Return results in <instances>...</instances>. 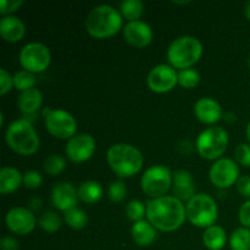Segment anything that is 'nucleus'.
<instances>
[{
    "label": "nucleus",
    "mask_w": 250,
    "mask_h": 250,
    "mask_svg": "<svg viewBox=\"0 0 250 250\" xmlns=\"http://www.w3.org/2000/svg\"><path fill=\"white\" fill-rule=\"evenodd\" d=\"M186 219V205L173 195H165L146 203V220L158 231H177L185 224Z\"/></svg>",
    "instance_id": "f257e3e1"
},
{
    "label": "nucleus",
    "mask_w": 250,
    "mask_h": 250,
    "mask_svg": "<svg viewBox=\"0 0 250 250\" xmlns=\"http://www.w3.org/2000/svg\"><path fill=\"white\" fill-rule=\"evenodd\" d=\"M122 24L124 17L120 10L111 5H98L87 15L85 31L95 39H107L124 29Z\"/></svg>",
    "instance_id": "f03ea898"
},
{
    "label": "nucleus",
    "mask_w": 250,
    "mask_h": 250,
    "mask_svg": "<svg viewBox=\"0 0 250 250\" xmlns=\"http://www.w3.org/2000/svg\"><path fill=\"white\" fill-rule=\"evenodd\" d=\"M106 161L117 177L129 178L142 170L144 158L137 146L127 143H116L107 149Z\"/></svg>",
    "instance_id": "7ed1b4c3"
},
{
    "label": "nucleus",
    "mask_w": 250,
    "mask_h": 250,
    "mask_svg": "<svg viewBox=\"0 0 250 250\" xmlns=\"http://www.w3.org/2000/svg\"><path fill=\"white\" fill-rule=\"evenodd\" d=\"M5 143L14 153L29 156L36 154L41 148L38 133L27 119H20L11 122L5 131Z\"/></svg>",
    "instance_id": "20e7f679"
},
{
    "label": "nucleus",
    "mask_w": 250,
    "mask_h": 250,
    "mask_svg": "<svg viewBox=\"0 0 250 250\" xmlns=\"http://www.w3.org/2000/svg\"><path fill=\"white\" fill-rule=\"evenodd\" d=\"M202 42L192 36H182L176 38L167 48V60L176 70L192 68L202 59Z\"/></svg>",
    "instance_id": "39448f33"
},
{
    "label": "nucleus",
    "mask_w": 250,
    "mask_h": 250,
    "mask_svg": "<svg viewBox=\"0 0 250 250\" xmlns=\"http://www.w3.org/2000/svg\"><path fill=\"white\" fill-rule=\"evenodd\" d=\"M187 220L195 227L208 229L216 224L219 208L214 198L205 193L195 194L186 205Z\"/></svg>",
    "instance_id": "423d86ee"
},
{
    "label": "nucleus",
    "mask_w": 250,
    "mask_h": 250,
    "mask_svg": "<svg viewBox=\"0 0 250 250\" xmlns=\"http://www.w3.org/2000/svg\"><path fill=\"white\" fill-rule=\"evenodd\" d=\"M229 143V138L226 129L220 126H211L198 136L195 149L205 160L216 161L226 153Z\"/></svg>",
    "instance_id": "0eeeda50"
},
{
    "label": "nucleus",
    "mask_w": 250,
    "mask_h": 250,
    "mask_svg": "<svg viewBox=\"0 0 250 250\" xmlns=\"http://www.w3.org/2000/svg\"><path fill=\"white\" fill-rule=\"evenodd\" d=\"M172 175L167 166H150L144 171L141 178L142 190L151 199L165 197L172 187Z\"/></svg>",
    "instance_id": "6e6552de"
},
{
    "label": "nucleus",
    "mask_w": 250,
    "mask_h": 250,
    "mask_svg": "<svg viewBox=\"0 0 250 250\" xmlns=\"http://www.w3.org/2000/svg\"><path fill=\"white\" fill-rule=\"evenodd\" d=\"M44 125L49 133L58 139H71L77 134V121L70 112L62 109L45 107L42 111Z\"/></svg>",
    "instance_id": "1a4fd4ad"
},
{
    "label": "nucleus",
    "mask_w": 250,
    "mask_h": 250,
    "mask_svg": "<svg viewBox=\"0 0 250 250\" xmlns=\"http://www.w3.org/2000/svg\"><path fill=\"white\" fill-rule=\"evenodd\" d=\"M19 59L23 70L31 73H41L50 66L51 53L45 44L32 42L21 49Z\"/></svg>",
    "instance_id": "9d476101"
},
{
    "label": "nucleus",
    "mask_w": 250,
    "mask_h": 250,
    "mask_svg": "<svg viewBox=\"0 0 250 250\" xmlns=\"http://www.w3.org/2000/svg\"><path fill=\"white\" fill-rule=\"evenodd\" d=\"M239 166L233 159L221 158L215 161L209 170L210 182L220 189L231 188L239 180Z\"/></svg>",
    "instance_id": "9b49d317"
},
{
    "label": "nucleus",
    "mask_w": 250,
    "mask_h": 250,
    "mask_svg": "<svg viewBox=\"0 0 250 250\" xmlns=\"http://www.w3.org/2000/svg\"><path fill=\"white\" fill-rule=\"evenodd\" d=\"M146 84L151 92L165 94L178 84V72L171 65L160 63L150 70L146 77Z\"/></svg>",
    "instance_id": "f8f14e48"
},
{
    "label": "nucleus",
    "mask_w": 250,
    "mask_h": 250,
    "mask_svg": "<svg viewBox=\"0 0 250 250\" xmlns=\"http://www.w3.org/2000/svg\"><path fill=\"white\" fill-rule=\"evenodd\" d=\"M97 142L94 137L88 133H78L68 139L65 146V154L70 161L82 164L89 160L95 153Z\"/></svg>",
    "instance_id": "ddd939ff"
},
{
    "label": "nucleus",
    "mask_w": 250,
    "mask_h": 250,
    "mask_svg": "<svg viewBox=\"0 0 250 250\" xmlns=\"http://www.w3.org/2000/svg\"><path fill=\"white\" fill-rule=\"evenodd\" d=\"M5 225L11 233L19 236H27L34 231L38 225L33 212L27 208L16 207L10 209L5 215Z\"/></svg>",
    "instance_id": "4468645a"
},
{
    "label": "nucleus",
    "mask_w": 250,
    "mask_h": 250,
    "mask_svg": "<svg viewBox=\"0 0 250 250\" xmlns=\"http://www.w3.org/2000/svg\"><path fill=\"white\" fill-rule=\"evenodd\" d=\"M122 34H124V39L126 41V43L138 49L146 48L148 45H150L154 39V32L150 24L141 21V20L127 22L122 29Z\"/></svg>",
    "instance_id": "2eb2a0df"
},
{
    "label": "nucleus",
    "mask_w": 250,
    "mask_h": 250,
    "mask_svg": "<svg viewBox=\"0 0 250 250\" xmlns=\"http://www.w3.org/2000/svg\"><path fill=\"white\" fill-rule=\"evenodd\" d=\"M78 200V188L70 182L58 183L51 190V203L59 211L66 212L67 210L76 208Z\"/></svg>",
    "instance_id": "dca6fc26"
},
{
    "label": "nucleus",
    "mask_w": 250,
    "mask_h": 250,
    "mask_svg": "<svg viewBox=\"0 0 250 250\" xmlns=\"http://www.w3.org/2000/svg\"><path fill=\"white\" fill-rule=\"evenodd\" d=\"M194 115L202 124L215 126L224 116V111L219 102L212 98L204 97L198 99L194 104Z\"/></svg>",
    "instance_id": "f3484780"
},
{
    "label": "nucleus",
    "mask_w": 250,
    "mask_h": 250,
    "mask_svg": "<svg viewBox=\"0 0 250 250\" xmlns=\"http://www.w3.org/2000/svg\"><path fill=\"white\" fill-rule=\"evenodd\" d=\"M172 195L181 202H189L195 195V183L189 171L177 170L172 175Z\"/></svg>",
    "instance_id": "a211bd4d"
},
{
    "label": "nucleus",
    "mask_w": 250,
    "mask_h": 250,
    "mask_svg": "<svg viewBox=\"0 0 250 250\" xmlns=\"http://www.w3.org/2000/svg\"><path fill=\"white\" fill-rule=\"evenodd\" d=\"M26 34V26L21 19L16 16H2L0 20V36L7 43H17Z\"/></svg>",
    "instance_id": "6ab92c4d"
},
{
    "label": "nucleus",
    "mask_w": 250,
    "mask_h": 250,
    "mask_svg": "<svg viewBox=\"0 0 250 250\" xmlns=\"http://www.w3.org/2000/svg\"><path fill=\"white\" fill-rule=\"evenodd\" d=\"M43 105V94L38 88H32L26 92L20 93L17 99V107L23 115L24 119L29 116H36Z\"/></svg>",
    "instance_id": "aec40b11"
},
{
    "label": "nucleus",
    "mask_w": 250,
    "mask_h": 250,
    "mask_svg": "<svg viewBox=\"0 0 250 250\" xmlns=\"http://www.w3.org/2000/svg\"><path fill=\"white\" fill-rule=\"evenodd\" d=\"M23 185V173L14 166H4L0 170V193L2 195L14 193Z\"/></svg>",
    "instance_id": "412c9836"
},
{
    "label": "nucleus",
    "mask_w": 250,
    "mask_h": 250,
    "mask_svg": "<svg viewBox=\"0 0 250 250\" xmlns=\"http://www.w3.org/2000/svg\"><path fill=\"white\" fill-rule=\"evenodd\" d=\"M131 234L137 246L149 247L156 239V229L148 220H142V221L134 222Z\"/></svg>",
    "instance_id": "4be33fe9"
},
{
    "label": "nucleus",
    "mask_w": 250,
    "mask_h": 250,
    "mask_svg": "<svg viewBox=\"0 0 250 250\" xmlns=\"http://www.w3.org/2000/svg\"><path fill=\"white\" fill-rule=\"evenodd\" d=\"M227 233L224 227L214 225L204 229L203 233V243L205 248L209 250H221L226 246Z\"/></svg>",
    "instance_id": "5701e85b"
},
{
    "label": "nucleus",
    "mask_w": 250,
    "mask_h": 250,
    "mask_svg": "<svg viewBox=\"0 0 250 250\" xmlns=\"http://www.w3.org/2000/svg\"><path fill=\"white\" fill-rule=\"evenodd\" d=\"M104 194L102 185L97 181H85L78 187V198L85 204H97Z\"/></svg>",
    "instance_id": "b1692460"
},
{
    "label": "nucleus",
    "mask_w": 250,
    "mask_h": 250,
    "mask_svg": "<svg viewBox=\"0 0 250 250\" xmlns=\"http://www.w3.org/2000/svg\"><path fill=\"white\" fill-rule=\"evenodd\" d=\"M120 12L127 22L138 21L144 12V4L141 0H125L120 5Z\"/></svg>",
    "instance_id": "393cba45"
},
{
    "label": "nucleus",
    "mask_w": 250,
    "mask_h": 250,
    "mask_svg": "<svg viewBox=\"0 0 250 250\" xmlns=\"http://www.w3.org/2000/svg\"><path fill=\"white\" fill-rule=\"evenodd\" d=\"M63 221L72 229H83L88 225L89 219L84 210L76 207L63 212Z\"/></svg>",
    "instance_id": "a878e982"
},
{
    "label": "nucleus",
    "mask_w": 250,
    "mask_h": 250,
    "mask_svg": "<svg viewBox=\"0 0 250 250\" xmlns=\"http://www.w3.org/2000/svg\"><path fill=\"white\" fill-rule=\"evenodd\" d=\"M63 219L55 211H44L38 219V226L46 233H55L62 226Z\"/></svg>",
    "instance_id": "bb28decb"
},
{
    "label": "nucleus",
    "mask_w": 250,
    "mask_h": 250,
    "mask_svg": "<svg viewBox=\"0 0 250 250\" xmlns=\"http://www.w3.org/2000/svg\"><path fill=\"white\" fill-rule=\"evenodd\" d=\"M231 250H250V229L238 227L229 236Z\"/></svg>",
    "instance_id": "cd10ccee"
},
{
    "label": "nucleus",
    "mask_w": 250,
    "mask_h": 250,
    "mask_svg": "<svg viewBox=\"0 0 250 250\" xmlns=\"http://www.w3.org/2000/svg\"><path fill=\"white\" fill-rule=\"evenodd\" d=\"M66 166H67V160L63 156L58 155V154H51L48 158L44 160L43 167L46 175L49 176H59L65 171Z\"/></svg>",
    "instance_id": "c85d7f7f"
},
{
    "label": "nucleus",
    "mask_w": 250,
    "mask_h": 250,
    "mask_svg": "<svg viewBox=\"0 0 250 250\" xmlns=\"http://www.w3.org/2000/svg\"><path fill=\"white\" fill-rule=\"evenodd\" d=\"M37 78L34 73L28 72L26 70L17 71L14 75V88H16L19 92H26V90L36 88Z\"/></svg>",
    "instance_id": "c756f323"
},
{
    "label": "nucleus",
    "mask_w": 250,
    "mask_h": 250,
    "mask_svg": "<svg viewBox=\"0 0 250 250\" xmlns=\"http://www.w3.org/2000/svg\"><path fill=\"white\" fill-rule=\"evenodd\" d=\"M200 73L194 68H187L178 72V84L186 89H193L200 83Z\"/></svg>",
    "instance_id": "7c9ffc66"
},
{
    "label": "nucleus",
    "mask_w": 250,
    "mask_h": 250,
    "mask_svg": "<svg viewBox=\"0 0 250 250\" xmlns=\"http://www.w3.org/2000/svg\"><path fill=\"white\" fill-rule=\"evenodd\" d=\"M126 215L131 221H142L146 216V205L138 199L131 200L126 207Z\"/></svg>",
    "instance_id": "2f4dec72"
},
{
    "label": "nucleus",
    "mask_w": 250,
    "mask_h": 250,
    "mask_svg": "<svg viewBox=\"0 0 250 250\" xmlns=\"http://www.w3.org/2000/svg\"><path fill=\"white\" fill-rule=\"evenodd\" d=\"M107 195H109L110 200L114 203L124 202V200L126 199L127 195V187L126 185H125L124 181H114V182L109 186Z\"/></svg>",
    "instance_id": "473e14b6"
},
{
    "label": "nucleus",
    "mask_w": 250,
    "mask_h": 250,
    "mask_svg": "<svg viewBox=\"0 0 250 250\" xmlns=\"http://www.w3.org/2000/svg\"><path fill=\"white\" fill-rule=\"evenodd\" d=\"M234 161L243 167H250V144L242 143L236 146Z\"/></svg>",
    "instance_id": "72a5a7b5"
},
{
    "label": "nucleus",
    "mask_w": 250,
    "mask_h": 250,
    "mask_svg": "<svg viewBox=\"0 0 250 250\" xmlns=\"http://www.w3.org/2000/svg\"><path fill=\"white\" fill-rule=\"evenodd\" d=\"M43 185V177L38 171H26L23 173V186L28 189H38Z\"/></svg>",
    "instance_id": "f704fd0d"
},
{
    "label": "nucleus",
    "mask_w": 250,
    "mask_h": 250,
    "mask_svg": "<svg viewBox=\"0 0 250 250\" xmlns=\"http://www.w3.org/2000/svg\"><path fill=\"white\" fill-rule=\"evenodd\" d=\"M14 88V76L5 68H0V94L4 97Z\"/></svg>",
    "instance_id": "c9c22d12"
},
{
    "label": "nucleus",
    "mask_w": 250,
    "mask_h": 250,
    "mask_svg": "<svg viewBox=\"0 0 250 250\" xmlns=\"http://www.w3.org/2000/svg\"><path fill=\"white\" fill-rule=\"evenodd\" d=\"M23 4V0H0V14L2 16H9L10 14L21 9Z\"/></svg>",
    "instance_id": "e433bc0d"
},
{
    "label": "nucleus",
    "mask_w": 250,
    "mask_h": 250,
    "mask_svg": "<svg viewBox=\"0 0 250 250\" xmlns=\"http://www.w3.org/2000/svg\"><path fill=\"white\" fill-rule=\"evenodd\" d=\"M236 189L242 197L250 199V176H241L236 183Z\"/></svg>",
    "instance_id": "4c0bfd02"
},
{
    "label": "nucleus",
    "mask_w": 250,
    "mask_h": 250,
    "mask_svg": "<svg viewBox=\"0 0 250 250\" xmlns=\"http://www.w3.org/2000/svg\"><path fill=\"white\" fill-rule=\"evenodd\" d=\"M238 220L241 222L242 227L250 229V199L242 204L238 212Z\"/></svg>",
    "instance_id": "58836bf2"
},
{
    "label": "nucleus",
    "mask_w": 250,
    "mask_h": 250,
    "mask_svg": "<svg viewBox=\"0 0 250 250\" xmlns=\"http://www.w3.org/2000/svg\"><path fill=\"white\" fill-rule=\"evenodd\" d=\"M0 249L1 250H19L20 243L16 238L11 236H4L0 239Z\"/></svg>",
    "instance_id": "ea45409f"
},
{
    "label": "nucleus",
    "mask_w": 250,
    "mask_h": 250,
    "mask_svg": "<svg viewBox=\"0 0 250 250\" xmlns=\"http://www.w3.org/2000/svg\"><path fill=\"white\" fill-rule=\"evenodd\" d=\"M183 149H186V155H188V154H190L193 151V149H194V146H193V144L190 143L189 141H182L180 144H178V150L181 151V153H183Z\"/></svg>",
    "instance_id": "a19ab883"
},
{
    "label": "nucleus",
    "mask_w": 250,
    "mask_h": 250,
    "mask_svg": "<svg viewBox=\"0 0 250 250\" xmlns=\"http://www.w3.org/2000/svg\"><path fill=\"white\" fill-rule=\"evenodd\" d=\"M42 205H43V202L39 198H33V199L29 200V205L28 209L31 210L32 212L33 211H38V210L42 209Z\"/></svg>",
    "instance_id": "79ce46f5"
},
{
    "label": "nucleus",
    "mask_w": 250,
    "mask_h": 250,
    "mask_svg": "<svg viewBox=\"0 0 250 250\" xmlns=\"http://www.w3.org/2000/svg\"><path fill=\"white\" fill-rule=\"evenodd\" d=\"M244 14H246V17L248 21H250V0L247 1L246 6H244Z\"/></svg>",
    "instance_id": "37998d69"
},
{
    "label": "nucleus",
    "mask_w": 250,
    "mask_h": 250,
    "mask_svg": "<svg viewBox=\"0 0 250 250\" xmlns=\"http://www.w3.org/2000/svg\"><path fill=\"white\" fill-rule=\"evenodd\" d=\"M246 134H247V139H248L249 144H250V121L247 125V128H246Z\"/></svg>",
    "instance_id": "c03bdc74"
},
{
    "label": "nucleus",
    "mask_w": 250,
    "mask_h": 250,
    "mask_svg": "<svg viewBox=\"0 0 250 250\" xmlns=\"http://www.w3.org/2000/svg\"><path fill=\"white\" fill-rule=\"evenodd\" d=\"M190 1H173V4H177V5H185V4H189Z\"/></svg>",
    "instance_id": "a18cd8bd"
},
{
    "label": "nucleus",
    "mask_w": 250,
    "mask_h": 250,
    "mask_svg": "<svg viewBox=\"0 0 250 250\" xmlns=\"http://www.w3.org/2000/svg\"><path fill=\"white\" fill-rule=\"evenodd\" d=\"M248 66H249V68H250V56H249V59H248Z\"/></svg>",
    "instance_id": "49530a36"
}]
</instances>
